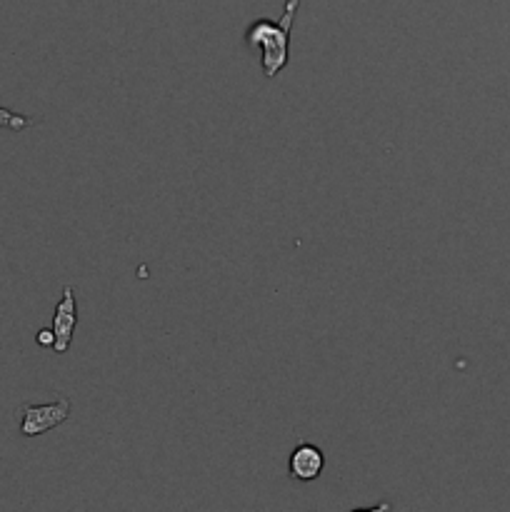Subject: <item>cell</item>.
<instances>
[{
    "label": "cell",
    "instance_id": "5",
    "mask_svg": "<svg viewBox=\"0 0 510 512\" xmlns=\"http://www.w3.org/2000/svg\"><path fill=\"white\" fill-rule=\"evenodd\" d=\"M33 125V118H25V115L13 113L8 108H0V128H8V130H23Z\"/></svg>",
    "mask_w": 510,
    "mask_h": 512
},
{
    "label": "cell",
    "instance_id": "2",
    "mask_svg": "<svg viewBox=\"0 0 510 512\" xmlns=\"http://www.w3.org/2000/svg\"><path fill=\"white\" fill-rule=\"evenodd\" d=\"M70 418V400L68 398H55L53 403L45 405H20V433L25 438H35L48 430L58 428L65 420Z\"/></svg>",
    "mask_w": 510,
    "mask_h": 512
},
{
    "label": "cell",
    "instance_id": "3",
    "mask_svg": "<svg viewBox=\"0 0 510 512\" xmlns=\"http://www.w3.org/2000/svg\"><path fill=\"white\" fill-rule=\"evenodd\" d=\"M75 325H78V305H75V290L70 288V285H65L63 295H60V303L55 305V313H53V335H55L53 350L58 355L68 353L70 343H73Z\"/></svg>",
    "mask_w": 510,
    "mask_h": 512
},
{
    "label": "cell",
    "instance_id": "1",
    "mask_svg": "<svg viewBox=\"0 0 510 512\" xmlns=\"http://www.w3.org/2000/svg\"><path fill=\"white\" fill-rule=\"evenodd\" d=\"M300 0H285V10L280 20H255L245 30V43L260 50V68L265 78H275L290 60V30H293L295 13Z\"/></svg>",
    "mask_w": 510,
    "mask_h": 512
},
{
    "label": "cell",
    "instance_id": "6",
    "mask_svg": "<svg viewBox=\"0 0 510 512\" xmlns=\"http://www.w3.org/2000/svg\"><path fill=\"white\" fill-rule=\"evenodd\" d=\"M35 340H38V345H43V348H53L55 345V335H53V328L50 330H38V335H35Z\"/></svg>",
    "mask_w": 510,
    "mask_h": 512
},
{
    "label": "cell",
    "instance_id": "4",
    "mask_svg": "<svg viewBox=\"0 0 510 512\" xmlns=\"http://www.w3.org/2000/svg\"><path fill=\"white\" fill-rule=\"evenodd\" d=\"M325 468V455L318 445L313 443H300L295 445V450L290 453L288 460V473L293 480H303V483H310V480L320 478Z\"/></svg>",
    "mask_w": 510,
    "mask_h": 512
}]
</instances>
